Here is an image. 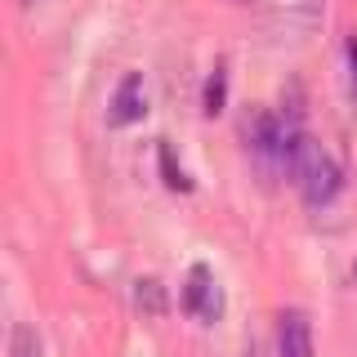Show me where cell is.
Wrapping results in <instances>:
<instances>
[{
  "instance_id": "4",
  "label": "cell",
  "mask_w": 357,
  "mask_h": 357,
  "mask_svg": "<svg viewBox=\"0 0 357 357\" xmlns=\"http://www.w3.org/2000/svg\"><path fill=\"white\" fill-rule=\"evenodd\" d=\"M264 5L277 36H304L321 18V0H264Z\"/></svg>"
},
{
  "instance_id": "7",
  "label": "cell",
  "mask_w": 357,
  "mask_h": 357,
  "mask_svg": "<svg viewBox=\"0 0 357 357\" xmlns=\"http://www.w3.org/2000/svg\"><path fill=\"white\" fill-rule=\"evenodd\" d=\"M201 103H206L210 116L223 112V103H228V72H223V67H215V72L206 76V98H201Z\"/></svg>"
},
{
  "instance_id": "10",
  "label": "cell",
  "mask_w": 357,
  "mask_h": 357,
  "mask_svg": "<svg viewBox=\"0 0 357 357\" xmlns=\"http://www.w3.org/2000/svg\"><path fill=\"white\" fill-rule=\"evenodd\" d=\"M14 357H40L36 335H31L27 326H18V331H14Z\"/></svg>"
},
{
  "instance_id": "6",
  "label": "cell",
  "mask_w": 357,
  "mask_h": 357,
  "mask_svg": "<svg viewBox=\"0 0 357 357\" xmlns=\"http://www.w3.org/2000/svg\"><path fill=\"white\" fill-rule=\"evenodd\" d=\"M277 357H317L312 349V326L304 312H282V326H277Z\"/></svg>"
},
{
  "instance_id": "1",
  "label": "cell",
  "mask_w": 357,
  "mask_h": 357,
  "mask_svg": "<svg viewBox=\"0 0 357 357\" xmlns=\"http://www.w3.org/2000/svg\"><path fill=\"white\" fill-rule=\"evenodd\" d=\"M290 178L299 183V192H304L308 206H321V201H331L335 192H340V183H344V174H340V165H335V156L321 148V143H312L308 134L299 139V152H295V161H290Z\"/></svg>"
},
{
  "instance_id": "5",
  "label": "cell",
  "mask_w": 357,
  "mask_h": 357,
  "mask_svg": "<svg viewBox=\"0 0 357 357\" xmlns=\"http://www.w3.org/2000/svg\"><path fill=\"white\" fill-rule=\"evenodd\" d=\"M143 112H148V85H143L139 72H126L121 85H116V94H112L107 121L112 126H134V121H143Z\"/></svg>"
},
{
  "instance_id": "2",
  "label": "cell",
  "mask_w": 357,
  "mask_h": 357,
  "mask_svg": "<svg viewBox=\"0 0 357 357\" xmlns=\"http://www.w3.org/2000/svg\"><path fill=\"white\" fill-rule=\"evenodd\" d=\"M299 139H304V134L290 126L286 116H259L255 121L250 148H255V156H259L268 170H286L290 174V161H295V152H299Z\"/></svg>"
},
{
  "instance_id": "11",
  "label": "cell",
  "mask_w": 357,
  "mask_h": 357,
  "mask_svg": "<svg viewBox=\"0 0 357 357\" xmlns=\"http://www.w3.org/2000/svg\"><path fill=\"white\" fill-rule=\"evenodd\" d=\"M349 67H353V94H357V36H349Z\"/></svg>"
},
{
  "instance_id": "3",
  "label": "cell",
  "mask_w": 357,
  "mask_h": 357,
  "mask_svg": "<svg viewBox=\"0 0 357 357\" xmlns=\"http://www.w3.org/2000/svg\"><path fill=\"white\" fill-rule=\"evenodd\" d=\"M183 308L192 312L197 321H219L223 317V290H219L215 273H210L206 264H192V273H188V282H183Z\"/></svg>"
},
{
  "instance_id": "8",
  "label": "cell",
  "mask_w": 357,
  "mask_h": 357,
  "mask_svg": "<svg viewBox=\"0 0 357 357\" xmlns=\"http://www.w3.org/2000/svg\"><path fill=\"white\" fill-rule=\"evenodd\" d=\"M156 156H161L165 183H170V188H178V192H188V174H183V170H178V165H174V152H170V148H165V143H161V152H156Z\"/></svg>"
},
{
  "instance_id": "9",
  "label": "cell",
  "mask_w": 357,
  "mask_h": 357,
  "mask_svg": "<svg viewBox=\"0 0 357 357\" xmlns=\"http://www.w3.org/2000/svg\"><path fill=\"white\" fill-rule=\"evenodd\" d=\"M139 308H148V312H165L161 282H139Z\"/></svg>"
}]
</instances>
